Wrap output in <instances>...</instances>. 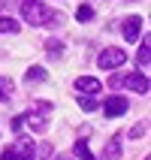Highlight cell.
Wrapping results in <instances>:
<instances>
[{"label":"cell","instance_id":"1","mask_svg":"<svg viewBox=\"0 0 151 160\" xmlns=\"http://www.w3.org/2000/svg\"><path fill=\"white\" fill-rule=\"evenodd\" d=\"M21 15H24L27 24H33V27H61V21H63L61 12L48 9L39 0H24L21 3Z\"/></svg>","mask_w":151,"mask_h":160},{"label":"cell","instance_id":"2","mask_svg":"<svg viewBox=\"0 0 151 160\" xmlns=\"http://www.w3.org/2000/svg\"><path fill=\"white\" fill-rule=\"evenodd\" d=\"M127 63V52L124 48H103L97 58V67L100 70H118V67H124Z\"/></svg>","mask_w":151,"mask_h":160},{"label":"cell","instance_id":"3","mask_svg":"<svg viewBox=\"0 0 151 160\" xmlns=\"http://www.w3.org/2000/svg\"><path fill=\"white\" fill-rule=\"evenodd\" d=\"M127 109H130L127 97H109L106 106H103V112H106V118H118V115H124Z\"/></svg>","mask_w":151,"mask_h":160},{"label":"cell","instance_id":"4","mask_svg":"<svg viewBox=\"0 0 151 160\" xmlns=\"http://www.w3.org/2000/svg\"><path fill=\"white\" fill-rule=\"evenodd\" d=\"M12 151L18 154V160H33V154H36V145L27 139V136H21L15 145H12Z\"/></svg>","mask_w":151,"mask_h":160},{"label":"cell","instance_id":"5","mask_svg":"<svg viewBox=\"0 0 151 160\" xmlns=\"http://www.w3.org/2000/svg\"><path fill=\"white\" fill-rule=\"evenodd\" d=\"M139 30H142V18L130 15L124 21V39H127V42H136V39H139Z\"/></svg>","mask_w":151,"mask_h":160},{"label":"cell","instance_id":"6","mask_svg":"<svg viewBox=\"0 0 151 160\" xmlns=\"http://www.w3.org/2000/svg\"><path fill=\"white\" fill-rule=\"evenodd\" d=\"M124 85H127V88H133L136 94H148V76H142V72L124 76Z\"/></svg>","mask_w":151,"mask_h":160},{"label":"cell","instance_id":"7","mask_svg":"<svg viewBox=\"0 0 151 160\" xmlns=\"http://www.w3.org/2000/svg\"><path fill=\"white\" fill-rule=\"evenodd\" d=\"M76 88L82 91V94H100V79H94V76H79L76 79Z\"/></svg>","mask_w":151,"mask_h":160},{"label":"cell","instance_id":"8","mask_svg":"<svg viewBox=\"0 0 151 160\" xmlns=\"http://www.w3.org/2000/svg\"><path fill=\"white\" fill-rule=\"evenodd\" d=\"M148 63H151V39H148V33H145V42H142V48H139V54H136V67L148 72Z\"/></svg>","mask_w":151,"mask_h":160},{"label":"cell","instance_id":"9","mask_svg":"<svg viewBox=\"0 0 151 160\" xmlns=\"http://www.w3.org/2000/svg\"><path fill=\"white\" fill-rule=\"evenodd\" d=\"M24 121L30 124V130H36V133H43L45 127H48V124H45L48 118H45V112H39V109H36V112H30V115H27Z\"/></svg>","mask_w":151,"mask_h":160},{"label":"cell","instance_id":"10","mask_svg":"<svg viewBox=\"0 0 151 160\" xmlns=\"http://www.w3.org/2000/svg\"><path fill=\"white\" fill-rule=\"evenodd\" d=\"M118 154H121V136H112L103 151V160H118Z\"/></svg>","mask_w":151,"mask_h":160},{"label":"cell","instance_id":"11","mask_svg":"<svg viewBox=\"0 0 151 160\" xmlns=\"http://www.w3.org/2000/svg\"><path fill=\"white\" fill-rule=\"evenodd\" d=\"M12 91H15L12 79H6V76H0V103H9V100H12Z\"/></svg>","mask_w":151,"mask_h":160},{"label":"cell","instance_id":"12","mask_svg":"<svg viewBox=\"0 0 151 160\" xmlns=\"http://www.w3.org/2000/svg\"><path fill=\"white\" fill-rule=\"evenodd\" d=\"M97 106H100L97 94H85V97H79V109H82V112H94Z\"/></svg>","mask_w":151,"mask_h":160},{"label":"cell","instance_id":"13","mask_svg":"<svg viewBox=\"0 0 151 160\" xmlns=\"http://www.w3.org/2000/svg\"><path fill=\"white\" fill-rule=\"evenodd\" d=\"M73 151H76V157H79V160H97V157H94V151L88 148V142H82V139L73 145Z\"/></svg>","mask_w":151,"mask_h":160},{"label":"cell","instance_id":"14","mask_svg":"<svg viewBox=\"0 0 151 160\" xmlns=\"http://www.w3.org/2000/svg\"><path fill=\"white\" fill-rule=\"evenodd\" d=\"M63 48H67V45H63L61 39H48V42H45V54H52V58H63Z\"/></svg>","mask_w":151,"mask_h":160},{"label":"cell","instance_id":"15","mask_svg":"<svg viewBox=\"0 0 151 160\" xmlns=\"http://www.w3.org/2000/svg\"><path fill=\"white\" fill-rule=\"evenodd\" d=\"M18 30H21V24H18L15 18H0V33H18Z\"/></svg>","mask_w":151,"mask_h":160},{"label":"cell","instance_id":"16","mask_svg":"<svg viewBox=\"0 0 151 160\" xmlns=\"http://www.w3.org/2000/svg\"><path fill=\"white\" fill-rule=\"evenodd\" d=\"M45 79H48V72L43 67H30L27 70V82H45Z\"/></svg>","mask_w":151,"mask_h":160},{"label":"cell","instance_id":"17","mask_svg":"<svg viewBox=\"0 0 151 160\" xmlns=\"http://www.w3.org/2000/svg\"><path fill=\"white\" fill-rule=\"evenodd\" d=\"M94 18V9L85 3V6H79V12H76V21H91Z\"/></svg>","mask_w":151,"mask_h":160},{"label":"cell","instance_id":"18","mask_svg":"<svg viewBox=\"0 0 151 160\" xmlns=\"http://www.w3.org/2000/svg\"><path fill=\"white\" fill-rule=\"evenodd\" d=\"M52 151H54V145L43 142V145H39V160H48V157H52Z\"/></svg>","mask_w":151,"mask_h":160},{"label":"cell","instance_id":"19","mask_svg":"<svg viewBox=\"0 0 151 160\" xmlns=\"http://www.w3.org/2000/svg\"><path fill=\"white\" fill-rule=\"evenodd\" d=\"M21 124H24V115H15L12 121H9V127H12L15 133H21Z\"/></svg>","mask_w":151,"mask_h":160},{"label":"cell","instance_id":"20","mask_svg":"<svg viewBox=\"0 0 151 160\" xmlns=\"http://www.w3.org/2000/svg\"><path fill=\"white\" fill-rule=\"evenodd\" d=\"M145 130H148V127H145V124H136L133 130H130V136H133V139H139V136H142Z\"/></svg>","mask_w":151,"mask_h":160},{"label":"cell","instance_id":"21","mask_svg":"<svg viewBox=\"0 0 151 160\" xmlns=\"http://www.w3.org/2000/svg\"><path fill=\"white\" fill-rule=\"evenodd\" d=\"M61 160H70V157H61Z\"/></svg>","mask_w":151,"mask_h":160},{"label":"cell","instance_id":"22","mask_svg":"<svg viewBox=\"0 0 151 160\" xmlns=\"http://www.w3.org/2000/svg\"><path fill=\"white\" fill-rule=\"evenodd\" d=\"M145 160H151V157H145Z\"/></svg>","mask_w":151,"mask_h":160}]
</instances>
